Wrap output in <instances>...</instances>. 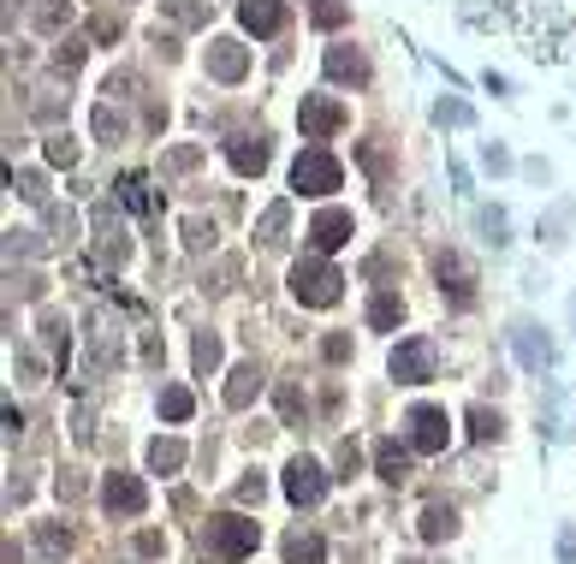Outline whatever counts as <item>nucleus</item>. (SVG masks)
Masks as SVG:
<instances>
[{
    "instance_id": "19",
    "label": "nucleus",
    "mask_w": 576,
    "mask_h": 564,
    "mask_svg": "<svg viewBox=\"0 0 576 564\" xmlns=\"http://www.w3.org/2000/svg\"><path fill=\"white\" fill-rule=\"evenodd\" d=\"M95 244H102L107 261L125 256V232H119V220H114V208H107V203H95Z\"/></svg>"
},
{
    "instance_id": "13",
    "label": "nucleus",
    "mask_w": 576,
    "mask_h": 564,
    "mask_svg": "<svg viewBox=\"0 0 576 564\" xmlns=\"http://www.w3.org/2000/svg\"><path fill=\"white\" fill-rule=\"evenodd\" d=\"M238 24L249 36H280L285 30V7L280 0H238Z\"/></svg>"
},
{
    "instance_id": "7",
    "label": "nucleus",
    "mask_w": 576,
    "mask_h": 564,
    "mask_svg": "<svg viewBox=\"0 0 576 564\" xmlns=\"http://www.w3.org/2000/svg\"><path fill=\"white\" fill-rule=\"evenodd\" d=\"M297 125H304L309 143H321V137H333L345 125V107L333 102V95H304V107H297Z\"/></svg>"
},
{
    "instance_id": "27",
    "label": "nucleus",
    "mask_w": 576,
    "mask_h": 564,
    "mask_svg": "<svg viewBox=\"0 0 576 564\" xmlns=\"http://www.w3.org/2000/svg\"><path fill=\"white\" fill-rule=\"evenodd\" d=\"M309 18H316L321 30H340V24L350 18V7L345 0H309Z\"/></svg>"
},
{
    "instance_id": "16",
    "label": "nucleus",
    "mask_w": 576,
    "mask_h": 564,
    "mask_svg": "<svg viewBox=\"0 0 576 564\" xmlns=\"http://www.w3.org/2000/svg\"><path fill=\"white\" fill-rule=\"evenodd\" d=\"M328 78H340V84H369V60L357 54V48H328Z\"/></svg>"
},
{
    "instance_id": "3",
    "label": "nucleus",
    "mask_w": 576,
    "mask_h": 564,
    "mask_svg": "<svg viewBox=\"0 0 576 564\" xmlns=\"http://www.w3.org/2000/svg\"><path fill=\"white\" fill-rule=\"evenodd\" d=\"M208 541H215V553H220V559H232V564H238V559H249V553H256L261 529L244 517V511H227V517H215V523H208Z\"/></svg>"
},
{
    "instance_id": "38",
    "label": "nucleus",
    "mask_w": 576,
    "mask_h": 564,
    "mask_svg": "<svg viewBox=\"0 0 576 564\" xmlns=\"http://www.w3.org/2000/svg\"><path fill=\"white\" fill-rule=\"evenodd\" d=\"M12 184H18V191L30 196V203H42V196H48V191H42V172H24V179L12 172Z\"/></svg>"
},
{
    "instance_id": "24",
    "label": "nucleus",
    "mask_w": 576,
    "mask_h": 564,
    "mask_svg": "<svg viewBox=\"0 0 576 564\" xmlns=\"http://www.w3.org/2000/svg\"><path fill=\"white\" fill-rule=\"evenodd\" d=\"M285 226H292V208H285V203H273L268 215H261L256 238H261V244H285Z\"/></svg>"
},
{
    "instance_id": "15",
    "label": "nucleus",
    "mask_w": 576,
    "mask_h": 564,
    "mask_svg": "<svg viewBox=\"0 0 576 564\" xmlns=\"http://www.w3.org/2000/svg\"><path fill=\"white\" fill-rule=\"evenodd\" d=\"M410 451H417V446H398V440H381V446H374V475H381V482H405V475H410Z\"/></svg>"
},
{
    "instance_id": "32",
    "label": "nucleus",
    "mask_w": 576,
    "mask_h": 564,
    "mask_svg": "<svg viewBox=\"0 0 576 564\" xmlns=\"http://www.w3.org/2000/svg\"><path fill=\"white\" fill-rule=\"evenodd\" d=\"M66 18H72V7H60V0H42V7H36V30H48V36L66 30Z\"/></svg>"
},
{
    "instance_id": "23",
    "label": "nucleus",
    "mask_w": 576,
    "mask_h": 564,
    "mask_svg": "<svg viewBox=\"0 0 576 564\" xmlns=\"http://www.w3.org/2000/svg\"><path fill=\"white\" fill-rule=\"evenodd\" d=\"M167 7L172 24H184V30H196V24H208V0H161Z\"/></svg>"
},
{
    "instance_id": "17",
    "label": "nucleus",
    "mask_w": 576,
    "mask_h": 564,
    "mask_svg": "<svg viewBox=\"0 0 576 564\" xmlns=\"http://www.w3.org/2000/svg\"><path fill=\"white\" fill-rule=\"evenodd\" d=\"M261 393V369L256 362H238V369L227 374V405L232 410H249V398Z\"/></svg>"
},
{
    "instance_id": "9",
    "label": "nucleus",
    "mask_w": 576,
    "mask_h": 564,
    "mask_svg": "<svg viewBox=\"0 0 576 564\" xmlns=\"http://www.w3.org/2000/svg\"><path fill=\"white\" fill-rule=\"evenodd\" d=\"M102 505H107V511H119V517H143V505H149V487L137 482V475L114 470V475H107V487H102Z\"/></svg>"
},
{
    "instance_id": "2",
    "label": "nucleus",
    "mask_w": 576,
    "mask_h": 564,
    "mask_svg": "<svg viewBox=\"0 0 576 564\" xmlns=\"http://www.w3.org/2000/svg\"><path fill=\"white\" fill-rule=\"evenodd\" d=\"M345 184V167L328 155V149H304V155L292 161V191L304 196H333Z\"/></svg>"
},
{
    "instance_id": "22",
    "label": "nucleus",
    "mask_w": 576,
    "mask_h": 564,
    "mask_svg": "<svg viewBox=\"0 0 576 564\" xmlns=\"http://www.w3.org/2000/svg\"><path fill=\"white\" fill-rule=\"evenodd\" d=\"M184 463V446L179 440H149V470L155 475H172Z\"/></svg>"
},
{
    "instance_id": "12",
    "label": "nucleus",
    "mask_w": 576,
    "mask_h": 564,
    "mask_svg": "<svg viewBox=\"0 0 576 564\" xmlns=\"http://www.w3.org/2000/svg\"><path fill=\"white\" fill-rule=\"evenodd\" d=\"M208 72H215L220 84H238L249 72V48L232 42V36H220V42H208Z\"/></svg>"
},
{
    "instance_id": "40",
    "label": "nucleus",
    "mask_w": 576,
    "mask_h": 564,
    "mask_svg": "<svg viewBox=\"0 0 576 564\" xmlns=\"http://www.w3.org/2000/svg\"><path fill=\"white\" fill-rule=\"evenodd\" d=\"M95 131H102V137H119V119H114V107H95Z\"/></svg>"
},
{
    "instance_id": "42",
    "label": "nucleus",
    "mask_w": 576,
    "mask_h": 564,
    "mask_svg": "<svg viewBox=\"0 0 576 564\" xmlns=\"http://www.w3.org/2000/svg\"><path fill=\"white\" fill-rule=\"evenodd\" d=\"M184 238H191V244H208V238H215V232H208L203 220H184Z\"/></svg>"
},
{
    "instance_id": "36",
    "label": "nucleus",
    "mask_w": 576,
    "mask_h": 564,
    "mask_svg": "<svg viewBox=\"0 0 576 564\" xmlns=\"http://www.w3.org/2000/svg\"><path fill=\"white\" fill-rule=\"evenodd\" d=\"M261 493H268L261 475H244V482H238V499H244V505H261Z\"/></svg>"
},
{
    "instance_id": "21",
    "label": "nucleus",
    "mask_w": 576,
    "mask_h": 564,
    "mask_svg": "<svg viewBox=\"0 0 576 564\" xmlns=\"http://www.w3.org/2000/svg\"><path fill=\"white\" fill-rule=\"evenodd\" d=\"M285 564H328V541L321 535H285Z\"/></svg>"
},
{
    "instance_id": "11",
    "label": "nucleus",
    "mask_w": 576,
    "mask_h": 564,
    "mask_svg": "<svg viewBox=\"0 0 576 564\" xmlns=\"http://www.w3.org/2000/svg\"><path fill=\"white\" fill-rule=\"evenodd\" d=\"M309 244H316L321 256L345 249V244H350V215H345V208H321V215L309 220Z\"/></svg>"
},
{
    "instance_id": "41",
    "label": "nucleus",
    "mask_w": 576,
    "mask_h": 564,
    "mask_svg": "<svg viewBox=\"0 0 576 564\" xmlns=\"http://www.w3.org/2000/svg\"><path fill=\"white\" fill-rule=\"evenodd\" d=\"M357 463H362V451L345 440V446H340V470H345V475H357Z\"/></svg>"
},
{
    "instance_id": "33",
    "label": "nucleus",
    "mask_w": 576,
    "mask_h": 564,
    "mask_svg": "<svg viewBox=\"0 0 576 564\" xmlns=\"http://www.w3.org/2000/svg\"><path fill=\"white\" fill-rule=\"evenodd\" d=\"M280 416H285V422L309 416V398H304V386H297V381H285V386H280Z\"/></svg>"
},
{
    "instance_id": "1",
    "label": "nucleus",
    "mask_w": 576,
    "mask_h": 564,
    "mask_svg": "<svg viewBox=\"0 0 576 564\" xmlns=\"http://www.w3.org/2000/svg\"><path fill=\"white\" fill-rule=\"evenodd\" d=\"M340 292H345V273L333 268L328 256H309V261H297V268H292V297L304 309H333V304H340Z\"/></svg>"
},
{
    "instance_id": "31",
    "label": "nucleus",
    "mask_w": 576,
    "mask_h": 564,
    "mask_svg": "<svg viewBox=\"0 0 576 564\" xmlns=\"http://www.w3.org/2000/svg\"><path fill=\"white\" fill-rule=\"evenodd\" d=\"M48 167H78V143H72V131L48 137Z\"/></svg>"
},
{
    "instance_id": "6",
    "label": "nucleus",
    "mask_w": 576,
    "mask_h": 564,
    "mask_svg": "<svg viewBox=\"0 0 576 564\" xmlns=\"http://www.w3.org/2000/svg\"><path fill=\"white\" fill-rule=\"evenodd\" d=\"M446 440H452V422H446V410H434V405H417V410H410V446H417L422 458L446 451Z\"/></svg>"
},
{
    "instance_id": "14",
    "label": "nucleus",
    "mask_w": 576,
    "mask_h": 564,
    "mask_svg": "<svg viewBox=\"0 0 576 564\" xmlns=\"http://www.w3.org/2000/svg\"><path fill=\"white\" fill-rule=\"evenodd\" d=\"M227 161H232V172L256 179V172L268 167V143H261V137H227Z\"/></svg>"
},
{
    "instance_id": "10",
    "label": "nucleus",
    "mask_w": 576,
    "mask_h": 564,
    "mask_svg": "<svg viewBox=\"0 0 576 564\" xmlns=\"http://www.w3.org/2000/svg\"><path fill=\"white\" fill-rule=\"evenodd\" d=\"M511 350H517V362L523 369H553V338H547L541 328H529V321H517V328H511Z\"/></svg>"
},
{
    "instance_id": "26",
    "label": "nucleus",
    "mask_w": 576,
    "mask_h": 564,
    "mask_svg": "<svg viewBox=\"0 0 576 564\" xmlns=\"http://www.w3.org/2000/svg\"><path fill=\"white\" fill-rule=\"evenodd\" d=\"M499 434H505V422H499V410L475 405V410H470V440H499Z\"/></svg>"
},
{
    "instance_id": "25",
    "label": "nucleus",
    "mask_w": 576,
    "mask_h": 564,
    "mask_svg": "<svg viewBox=\"0 0 576 564\" xmlns=\"http://www.w3.org/2000/svg\"><path fill=\"white\" fill-rule=\"evenodd\" d=\"M119 196L137 208V215H149V208H155V196H149V179H143V172H125V179H119Z\"/></svg>"
},
{
    "instance_id": "34",
    "label": "nucleus",
    "mask_w": 576,
    "mask_h": 564,
    "mask_svg": "<svg viewBox=\"0 0 576 564\" xmlns=\"http://www.w3.org/2000/svg\"><path fill=\"white\" fill-rule=\"evenodd\" d=\"M54 66L60 72H78L84 66V42H78V36H60V42H54Z\"/></svg>"
},
{
    "instance_id": "20",
    "label": "nucleus",
    "mask_w": 576,
    "mask_h": 564,
    "mask_svg": "<svg viewBox=\"0 0 576 564\" xmlns=\"http://www.w3.org/2000/svg\"><path fill=\"white\" fill-rule=\"evenodd\" d=\"M417 535H422V541H446V535H458V511L452 505H422Z\"/></svg>"
},
{
    "instance_id": "4",
    "label": "nucleus",
    "mask_w": 576,
    "mask_h": 564,
    "mask_svg": "<svg viewBox=\"0 0 576 564\" xmlns=\"http://www.w3.org/2000/svg\"><path fill=\"white\" fill-rule=\"evenodd\" d=\"M434 369H440V350H434V338H405V345L393 350V381H398V386L434 381Z\"/></svg>"
},
{
    "instance_id": "5",
    "label": "nucleus",
    "mask_w": 576,
    "mask_h": 564,
    "mask_svg": "<svg viewBox=\"0 0 576 564\" xmlns=\"http://www.w3.org/2000/svg\"><path fill=\"white\" fill-rule=\"evenodd\" d=\"M285 499L292 505H321L328 499V470L316 458H292L285 463Z\"/></svg>"
},
{
    "instance_id": "39",
    "label": "nucleus",
    "mask_w": 576,
    "mask_h": 564,
    "mask_svg": "<svg viewBox=\"0 0 576 564\" xmlns=\"http://www.w3.org/2000/svg\"><path fill=\"white\" fill-rule=\"evenodd\" d=\"M321 357H328V362H345V357H350V338H345V333H333L328 345H321Z\"/></svg>"
},
{
    "instance_id": "30",
    "label": "nucleus",
    "mask_w": 576,
    "mask_h": 564,
    "mask_svg": "<svg viewBox=\"0 0 576 564\" xmlns=\"http://www.w3.org/2000/svg\"><path fill=\"white\" fill-rule=\"evenodd\" d=\"M191 362H196V369H203V374H215V369H220V338H215V333H196V345H191Z\"/></svg>"
},
{
    "instance_id": "29",
    "label": "nucleus",
    "mask_w": 576,
    "mask_h": 564,
    "mask_svg": "<svg viewBox=\"0 0 576 564\" xmlns=\"http://www.w3.org/2000/svg\"><path fill=\"white\" fill-rule=\"evenodd\" d=\"M36 547H42L48 559L72 553V529H60V523H42V529H36Z\"/></svg>"
},
{
    "instance_id": "18",
    "label": "nucleus",
    "mask_w": 576,
    "mask_h": 564,
    "mask_svg": "<svg viewBox=\"0 0 576 564\" xmlns=\"http://www.w3.org/2000/svg\"><path fill=\"white\" fill-rule=\"evenodd\" d=\"M398 321H405V297H398V292H374L369 297V328L374 333H393Z\"/></svg>"
},
{
    "instance_id": "35",
    "label": "nucleus",
    "mask_w": 576,
    "mask_h": 564,
    "mask_svg": "<svg viewBox=\"0 0 576 564\" xmlns=\"http://www.w3.org/2000/svg\"><path fill=\"white\" fill-rule=\"evenodd\" d=\"M119 30H125L119 12H95V18H90V36H95V42H119Z\"/></svg>"
},
{
    "instance_id": "37",
    "label": "nucleus",
    "mask_w": 576,
    "mask_h": 564,
    "mask_svg": "<svg viewBox=\"0 0 576 564\" xmlns=\"http://www.w3.org/2000/svg\"><path fill=\"white\" fill-rule=\"evenodd\" d=\"M434 119H440V125H470V107H463V102H440V107H434Z\"/></svg>"
},
{
    "instance_id": "8",
    "label": "nucleus",
    "mask_w": 576,
    "mask_h": 564,
    "mask_svg": "<svg viewBox=\"0 0 576 564\" xmlns=\"http://www.w3.org/2000/svg\"><path fill=\"white\" fill-rule=\"evenodd\" d=\"M434 280H440V292L452 297V304H475V268H470V256L446 249V256L434 261Z\"/></svg>"
},
{
    "instance_id": "28",
    "label": "nucleus",
    "mask_w": 576,
    "mask_h": 564,
    "mask_svg": "<svg viewBox=\"0 0 576 564\" xmlns=\"http://www.w3.org/2000/svg\"><path fill=\"white\" fill-rule=\"evenodd\" d=\"M191 410H196V398L184 393V386H167V393H161V416H167V422H184Z\"/></svg>"
}]
</instances>
